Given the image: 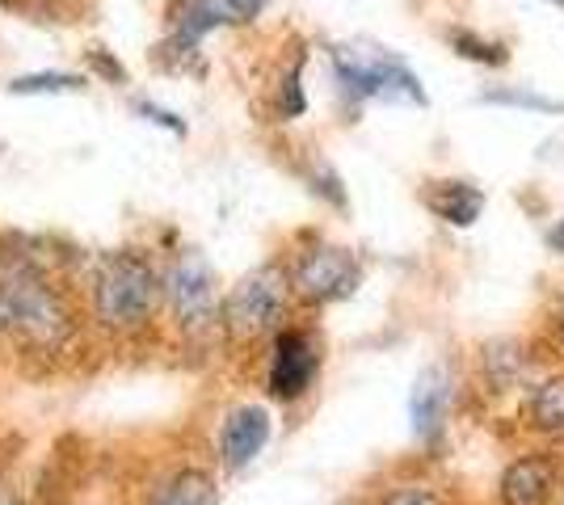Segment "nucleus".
I'll use <instances>...</instances> for the list:
<instances>
[{
	"instance_id": "nucleus-1",
	"label": "nucleus",
	"mask_w": 564,
	"mask_h": 505,
	"mask_svg": "<svg viewBox=\"0 0 564 505\" xmlns=\"http://www.w3.org/2000/svg\"><path fill=\"white\" fill-rule=\"evenodd\" d=\"M329 68H333L337 97L350 101V106H367V101H409V106H425L422 76L413 73L397 51L341 43V47L329 51Z\"/></svg>"
},
{
	"instance_id": "nucleus-2",
	"label": "nucleus",
	"mask_w": 564,
	"mask_h": 505,
	"mask_svg": "<svg viewBox=\"0 0 564 505\" xmlns=\"http://www.w3.org/2000/svg\"><path fill=\"white\" fill-rule=\"evenodd\" d=\"M161 308V274L140 253H106L94 274V312L115 333H135Z\"/></svg>"
},
{
	"instance_id": "nucleus-3",
	"label": "nucleus",
	"mask_w": 564,
	"mask_h": 505,
	"mask_svg": "<svg viewBox=\"0 0 564 505\" xmlns=\"http://www.w3.org/2000/svg\"><path fill=\"white\" fill-rule=\"evenodd\" d=\"M291 308V283L286 270L274 262L249 270L224 299H219V329L232 341H261L274 337Z\"/></svg>"
},
{
	"instance_id": "nucleus-4",
	"label": "nucleus",
	"mask_w": 564,
	"mask_h": 505,
	"mask_svg": "<svg viewBox=\"0 0 564 505\" xmlns=\"http://www.w3.org/2000/svg\"><path fill=\"white\" fill-rule=\"evenodd\" d=\"M286 283H291V295L304 299L307 308H325V304H337V299H350L358 290L362 257L346 244L312 237L286 265Z\"/></svg>"
},
{
	"instance_id": "nucleus-5",
	"label": "nucleus",
	"mask_w": 564,
	"mask_h": 505,
	"mask_svg": "<svg viewBox=\"0 0 564 505\" xmlns=\"http://www.w3.org/2000/svg\"><path fill=\"white\" fill-rule=\"evenodd\" d=\"M161 295H165L169 312H173V325L182 333L198 337L212 333L219 325V290H215V270L207 265L203 253H177L169 274L161 278Z\"/></svg>"
},
{
	"instance_id": "nucleus-6",
	"label": "nucleus",
	"mask_w": 564,
	"mask_h": 505,
	"mask_svg": "<svg viewBox=\"0 0 564 505\" xmlns=\"http://www.w3.org/2000/svg\"><path fill=\"white\" fill-rule=\"evenodd\" d=\"M321 375V341L307 329H291L282 325L279 333L270 337V366H265V392L279 405H295L304 400L312 384Z\"/></svg>"
},
{
	"instance_id": "nucleus-7",
	"label": "nucleus",
	"mask_w": 564,
	"mask_h": 505,
	"mask_svg": "<svg viewBox=\"0 0 564 505\" xmlns=\"http://www.w3.org/2000/svg\"><path fill=\"white\" fill-rule=\"evenodd\" d=\"M451 405H455V375L447 362H430L422 375L413 380L409 392V421H413V438L434 447L451 421Z\"/></svg>"
},
{
	"instance_id": "nucleus-8",
	"label": "nucleus",
	"mask_w": 564,
	"mask_h": 505,
	"mask_svg": "<svg viewBox=\"0 0 564 505\" xmlns=\"http://www.w3.org/2000/svg\"><path fill=\"white\" fill-rule=\"evenodd\" d=\"M561 488V463L547 455V451H527L514 455L501 472V505H552Z\"/></svg>"
},
{
	"instance_id": "nucleus-9",
	"label": "nucleus",
	"mask_w": 564,
	"mask_h": 505,
	"mask_svg": "<svg viewBox=\"0 0 564 505\" xmlns=\"http://www.w3.org/2000/svg\"><path fill=\"white\" fill-rule=\"evenodd\" d=\"M270 433H274V417L265 405H236L219 430V463L228 472H245L265 451Z\"/></svg>"
},
{
	"instance_id": "nucleus-10",
	"label": "nucleus",
	"mask_w": 564,
	"mask_h": 505,
	"mask_svg": "<svg viewBox=\"0 0 564 505\" xmlns=\"http://www.w3.org/2000/svg\"><path fill=\"white\" fill-rule=\"evenodd\" d=\"M425 211L447 223V228H471L480 211H485V190L476 182H464V177H443V182H430L425 186Z\"/></svg>"
},
{
	"instance_id": "nucleus-11",
	"label": "nucleus",
	"mask_w": 564,
	"mask_h": 505,
	"mask_svg": "<svg viewBox=\"0 0 564 505\" xmlns=\"http://www.w3.org/2000/svg\"><path fill=\"white\" fill-rule=\"evenodd\" d=\"M522 421H527V430L543 433V438H564V371L531 387Z\"/></svg>"
},
{
	"instance_id": "nucleus-12",
	"label": "nucleus",
	"mask_w": 564,
	"mask_h": 505,
	"mask_svg": "<svg viewBox=\"0 0 564 505\" xmlns=\"http://www.w3.org/2000/svg\"><path fill=\"white\" fill-rule=\"evenodd\" d=\"M152 505H215V481L203 468H182L156 488Z\"/></svg>"
},
{
	"instance_id": "nucleus-13",
	"label": "nucleus",
	"mask_w": 564,
	"mask_h": 505,
	"mask_svg": "<svg viewBox=\"0 0 564 505\" xmlns=\"http://www.w3.org/2000/svg\"><path fill=\"white\" fill-rule=\"evenodd\" d=\"M447 47L455 51L459 59L480 64V68H506V64H510V47H506V43L485 39V34H476V30H468V25L447 30Z\"/></svg>"
},
{
	"instance_id": "nucleus-14",
	"label": "nucleus",
	"mask_w": 564,
	"mask_h": 505,
	"mask_svg": "<svg viewBox=\"0 0 564 505\" xmlns=\"http://www.w3.org/2000/svg\"><path fill=\"white\" fill-rule=\"evenodd\" d=\"M304 64H307V51H300L279 76V89H274V110H279L282 122L291 119H304L307 110V94H304Z\"/></svg>"
},
{
	"instance_id": "nucleus-15",
	"label": "nucleus",
	"mask_w": 564,
	"mask_h": 505,
	"mask_svg": "<svg viewBox=\"0 0 564 505\" xmlns=\"http://www.w3.org/2000/svg\"><path fill=\"white\" fill-rule=\"evenodd\" d=\"M480 362H485V371H489V384L497 392H506V387H514L522 380V345L518 341H494V345H485L480 350Z\"/></svg>"
},
{
	"instance_id": "nucleus-16",
	"label": "nucleus",
	"mask_w": 564,
	"mask_h": 505,
	"mask_svg": "<svg viewBox=\"0 0 564 505\" xmlns=\"http://www.w3.org/2000/svg\"><path fill=\"white\" fill-rule=\"evenodd\" d=\"M480 106H510V110H531V114H564V101L531 94V89H489V94H480Z\"/></svg>"
},
{
	"instance_id": "nucleus-17",
	"label": "nucleus",
	"mask_w": 564,
	"mask_h": 505,
	"mask_svg": "<svg viewBox=\"0 0 564 505\" xmlns=\"http://www.w3.org/2000/svg\"><path fill=\"white\" fill-rule=\"evenodd\" d=\"M85 89V76H72V73H39V76H18L9 85V94H80Z\"/></svg>"
},
{
	"instance_id": "nucleus-18",
	"label": "nucleus",
	"mask_w": 564,
	"mask_h": 505,
	"mask_svg": "<svg viewBox=\"0 0 564 505\" xmlns=\"http://www.w3.org/2000/svg\"><path fill=\"white\" fill-rule=\"evenodd\" d=\"M376 505H447V502H443V493H438L434 484L404 481V484H392Z\"/></svg>"
},
{
	"instance_id": "nucleus-19",
	"label": "nucleus",
	"mask_w": 564,
	"mask_h": 505,
	"mask_svg": "<svg viewBox=\"0 0 564 505\" xmlns=\"http://www.w3.org/2000/svg\"><path fill=\"white\" fill-rule=\"evenodd\" d=\"M312 190L325 194L333 207H346V190H341V177H337V173H333L329 165H321V177L312 173Z\"/></svg>"
},
{
	"instance_id": "nucleus-20",
	"label": "nucleus",
	"mask_w": 564,
	"mask_h": 505,
	"mask_svg": "<svg viewBox=\"0 0 564 505\" xmlns=\"http://www.w3.org/2000/svg\"><path fill=\"white\" fill-rule=\"evenodd\" d=\"M135 110H140L148 122H156V127L173 131V135H186V122L177 119V114H169V110H161V106H152V101H135Z\"/></svg>"
},
{
	"instance_id": "nucleus-21",
	"label": "nucleus",
	"mask_w": 564,
	"mask_h": 505,
	"mask_svg": "<svg viewBox=\"0 0 564 505\" xmlns=\"http://www.w3.org/2000/svg\"><path fill=\"white\" fill-rule=\"evenodd\" d=\"M232 4V13H236V22L245 25V22H253L261 9H265V0H228Z\"/></svg>"
},
{
	"instance_id": "nucleus-22",
	"label": "nucleus",
	"mask_w": 564,
	"mask_h": 505,
	"mask_svg": "<svg viewBox=\"0 0 564 505\" xmlns=\"http://www.w3.org/2000/svg\"><path fill=\"white\" fill-rule=\"evenodd\" d=\"M547 249H556V253L564 257V216L556 219L552 228H547Z\"/></svg>"
},
{
	"instance_id": "nucleus-23",
	"label": "nucleus",
	"mask_w": 564,
	"mask_h": 505,
	"mask_svg": "<svg viewBox=\"0 0 564 505\" xmlns=\"http://www.w3.org/2000/svg\"><path fill=\"white\" fill-rule=\"evenodd\" d=\"M552 341H556V345L564 350V304L556 308V312H552Z\"/></svg>"
},
{
	"instance_id": "nucleus-24",
	"label": "nucleus",
	"mask_w": 564,
	"mask_h": 505,
	"mask_svg": "<svg viewBox=\"0 0 564 505\" xmlns=\"http://www.w3.org/2000/svg\"><path fill=\"white\" fill-rule=\"evenodd\" d=\"M547 4H556V9H564V0H547Z\"/></svg>"
}]
</instances>
